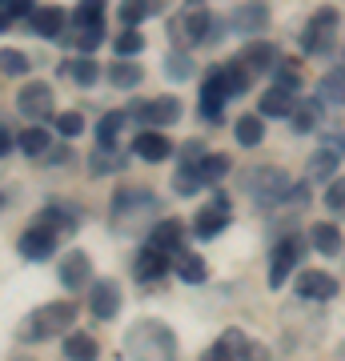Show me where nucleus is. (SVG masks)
I'll return each instance as SVG.
<instances>
[{
  "instance_id": "nucleus-1",
  "label": "nucleus",
  "mask_w": 345,
  "mask_h": 361,
  "mask_svg": "<svg viewBox=\"0 0 345 361\" xmlns=\"http://www.w3.org/2000/svg\"><path fill=\"white\" fill-rule=\"evenodd\" d=\"M157 213H161V201L153 189H121L109 205V225L121 237H141L145 225H157Z\"/></svg>"
},
{
  "instance_id": "nucleus-2",
  "label": "nucleus",
  "mask_w": 345,
  "mask_h": 361,
  "mask_svg": "<svg viewBox=\"0 0 345 361\" xmlns=\"http://www.w3.org/2000/svg\"><path fill=\"white\" fill-rule=\"evenodd\" d=\"M128 361H177V334L157 317H145L125 334Z\"/></svg>"
},
{
  "instance_id": "nucleus-3",
  "label": "nucleus",
  "mask_w": 345,
  "mask_h": 361,
  "mask_svg": "<svg viewBox=\"0 0 345 361\" xmlns=\"http://www.w3.org/2000/svg\"><path fill=\"white\" fill-rule=\"evenodd\" d=\"M73 322H77V305H73V301H49V305L32 310L25 322L16 325V337H20L25 345H37V341H44V337H52V334H68Z\"/></svg>"
},
{
  "instance_id": "nucleus-4",
  "label": "nucleus",
  "mask_w": 345,
  "mask_h": 361,
  "mask_svg": "<svg viewBox=\"0 0 345 361\" xmlns=\"http://www.w3.org/2000/svg\"><path fill=\"white\" fill-rule=\"evenodd\" d=\"M245 193L257 197L261 205H282L289 189H293V180L285 169H273V165H257V169H245Z\"/></svg>"
},
{
  "instance_id": "nucleus-5",
  "label": "nucleus",
  "mask_w": 345,
  "mask_h": 361,
  "mask_svg": "<svg viewBox=\"0 0 345 361\" xmlns=\"http://www.w3.org/2000/svg\"><path fill=\"white\" fill-rule=\"evenodd\" d=\"M337 28H341V13L337 8H317V13L309 16L305 32H301V49L309 52V56H325V52L337 44Z\"/></svg>"
},
{
  "instance_id": "nucleus-6",
  "label": "nucleus",
  "mask_w": 345,
  "mask_h": 361,
  "mask_svg": "<svg viewBox=\"0 0 345 361\" xmlns=\"http://www.w3.org/2000/svg\"><path fill=\"white\" fill-rule=\"evenodd\" d=\"M301 257H305V237H297V233L282 237V241L273 245V253H269V285L282 289V285L289 281V273L301 265Z\"/></svg>"
},
{
  "instance_id": "nucleus-7",
  "label": "nucleus",
  "mask_w": 345,
  "mask_h": 361,
  "mask_svg": "<svg viewBox=\"0 0 345 361\" xmlns=\"http://www.w3.org/2000/svg\"><path fill=\"white\" fill-rule=\"evenodd\" d=\"M249 77H253V73H249L241 61H233V65H217V68H209L201 92H213V97H221V101H229V97H237V92L249 89Z\"/></svg>"
},
{
  "instance_id": "nucleus-8",
  "label": "nucleus",
  "mask_w": 345,
  "mask_h": 361,
  "mask_svg": "<svg viewBox=\"0 0 345 361\" xmlns=\"http://www.w3.org/2000/svg\"><path fill=\"white\" fill-rule=\"evenodd\" d=\"M56 241H61V233L44 225V221H32L20 237H16V249H20V257L28 261H49L56 253Z\"/></svg>"
},
{
  "instance_id": "nucleus-9",
  "label": "nucleus",
  "mask_w": 345,
  "mask_h": 361,
  "mask_svg": "<svg viewBox=\"0 0 345 361\" xmlns=\"http://www.w3.org/2000/svg\"><path fill=\"white\" fill-rule=\"evenodd\" d=\"M128 116L149 125V129H165V125H177L181 121V101L177 97H153V101H145V104H128Z\"/></svg>"
},
{
  "instance_id": "nucleus-10",
  "label": "nucleus",
  "mask_w": 345,
  "mask_h": 361,
  "mask_svg": "<svg viewBox=\"0 0 345 361\" xmlns=\"http://www.w3.org/2000/svg\"><path fill=\"white\" fill-rule=\"evenodd\" d=\"M213 25H217V20H213V13L193 4L189 13H181V20H169V32H173L181 44H205V37L213 32Z\"/></svg>"
},
{
  "instance_id": "nucleus-11",
  "label": "nucleus",
  "mask_w": 345,
  "mask_h": 361,
  "mask_svg": "<svg viewBox=\"0 0 345 361\" xmlns=\"http://www.w3.org/2000/svg\"><path fill=\"white\" fill-rule=\"evenodd\" d=\"M16 113L28 121H44L52 113V89L44 80H28L25 89L16 92Z\"/></svg>"
},
{
  "instance_id": "nucleus-12",
  "label": "nucleus",
  "mask_w": 345,
  "mask_h": 361,
  "mask_svg": "<svg viewBox=\"0 0 345 361\" xmlns=\"http://www.w3.org/2000/svg\"><path fill=\"white\" fill-rule=\"evenodd\" d=\"M89 313L97 322H113L116 313H121V285L113 277H101V281H92L89 289Z\"/></svg>"
},
{
  "instance_id": "nucleus-13",
  "label": "nucleus",
  "mask_w": 345,
  "mask_h": 361,
  "mask_svg": "<svg viewBox=\"0 0 345 361\" xmlns=\"http://www.w3.org/2000/svg\"><path fill=\"white\" fill-rule=\"evenodd\" d=\"M265 25H269V4L265 0H249V4H241V8L229 16V28L237 32V37H257V32H265Z\"/></svg>"
},
{
  "instance_id": "nucleus-14",
  "label": "nucleus",
  "mask_w": 345,
  "mask_h": 361,
  "mask_svg": "<svg viewBox=\"0 0 345 361\" xmlns=\"http://www.w3.org/2000/svg\"><path fill=\"white\" fill-rule=\"evenodd\" d=\"M297 297L301 301H329V297H337V281L321 269H301L297 273Z\"/></svg>"
},
{
  "instance_id": "nucleus-15",
  "label": "nucleus",
  "mask_w": 345,
  "mask_h": 361,
  "mask_svg": "<svg viewBox=\"0 0 345 361\" xmlns=\"http://www.w3.org/2000/svg\"><path fill=\"white\" fill-rule=\"evenodd\" d=\"M169 257H173V253H165V249L145 245L141 253H137V261H133V273H137V281H161V277L169 273Z\"/></svg>"
},
{
  "instance_id": "nucleus-16",
  "label": "nucleus",
  "mask_w": 345,
  "mask_h": 361,
  "mask_svg": "<svg viewBox=\"0 0 345 361\" xmlns=\"http://www.w3.org/2000/svg\"><path fill=\"white\" fill-rule=\"evenodd\" d=\"M297 109V97L293 89H285V85H273V89L261 92V101H257V113L261 116H273V121H282V116H293Z\"/></svg>"
},
{
  "instance_id": "nucleus-17",
  "label": "nucleus",
  "mask_w": 345,
  "mask_h": 361,
  "mask_svg": "<svg viewBox=\"0 0 345 361\" xmlns=\"http://www.w3.org/2000/svg\"><path fill=\"white\" fill-rule=\"evenodd\" d=\"M89 281H92L89 253H80V249L64 253V257H61V285H64V289H80V285H89Z\"/></svg>"
},
{
  "instance_id": "nucleus-18",
  "label": "nucleus",
  "mask_w": 345,
  "mask_h": 361,
  "mask_svg": "<svg viewBox=\"0 0 345 361\" xmlns=\"http://www.w3.org/2000/svg\"><path fill=\"white\" fill-rule=\"evenodd\" d=\"M133 153L141 157V161H153L157 165V161H169V157H173V141L157 129H141L137 141H133Z\"/></svg>"
},
{
  "instance_id": "nucleus-19",
  "label": "nucleus",
  "mask_w": 345,
  "mask_h": 361,
  "mask_svg": "<svg viewBox=\"0 0 345 361\" xmlns=\"http://www.w3.org/2000/svg\"><path fill=\"white\" fill-rule=\"evenodd\" d=\"M221 341H225V349H229L237 361H269V345H261V341H253V337H245L241 329H225Z\"/></svg>"
},
{
  "instance_id": "nucleus-20",
  "label": "nucleus",
  "mask_w": 345,
  "mask_h": 361,
  "mask_svg": "<svg viewBox=\"0 0 345 361\" xmlns=\"http://www.w3.org/2000/svg\"><path fill=\"white\" fill-rule=\"evenodd\" d=\"M149 245L165 249V253H181V245H185V225L177 217L157 221L153 229H149Z\"/></svg>"
},
{
  "instance_id": "nucleus-21",
  "label": "nucleus",
  "mask_w": 345,
  "mask_h": 361,
  "mask_svg": "<svg viewBox=\"0 0 345 361\" xmlns=\"http://www.w3.org/2000/svg\"><path fill=\"white\" fill-rule=\"evenodd\" d=\"M253 77H261V73H269V68L277 65V49L269 44V40H253V44H245L241 49V56H237Z\"/></svg>"
},
{
  "instance_id": "nucleus-22",
  "label": "nucleus",
  "mask_w": 345,
  "mask_h": 361,
  "mask_svg": "<svg viewBox=\"0 0 345 361\" xmlns=\"http://www.w3.org/2000/svg\"><path fill=\"white\" fill-rule=\"evenodd\" d=\"M28 25H32V32H37V37H61L64 25H68V8H61V4L37 8V13L28 16Z\"/></svg>"
},
{
  "instance_id": "nucleus-23",
  "label": "nucleus",
  "mask_w": 345,
  "mask_h": 361,
  "mask_svg": "<svg viewBox=\"0 0 345 361\" xmlns=\"http://www.w3.org/2000/svg\"><path fill=\"white\" fill-rule=\"evenodd\" d=\"M37 221H44V225H52V229L61 233V237H68V233L80 225V209L77 205H68V201H52L44 213H40Z\"/></svg>"
},
{
  "instance_id": "nucleus-24",
  "label": "nucleus",
  "mask_w": 345,
  "mask_h": 361,
  "mask_svg": "<svg viewBox=\"0 0 345 361\" xmlns=\"http://www.w3.org/2000/svg\"><path fill=\"white\" fill-rule=\"evenodd\" d=\"M337 169H341V153H337V149H317V153L309 157L305 177L329 185V180H337Z\"/></svg>"
},
{
  "instance_id": "nucleus-25",
  "label": "nucleus",
  "mask_w": 345,
  "mask_h": 361,
  "mask_svg": "<svg viewBox=\"0 0 345 361\" xmlns=\"http://www.w3.org/2000/svg\"><path fill=\"white\" fill-rule=\"evenodd\" d=\"M225 229H229V209H221V205H209L193 217V233H197L201 241H209V237H217V233H225Z\"/></svg>"
},
{
  "instance_id": "nucleus-26",
  "label": "nucleus",
  "mask_w": 345,
  "mask_h": 361,
  "mask_svg": "<svg viewBox=\"0 0 345 361\" xmlns=\"http://www.w3.org/2000/svg\"><path fill=\"white\" fill-rule=\"evenodd\" d=\"M309 241L317 249L321 257H337L341 253V229L333 225V221H317L313 229H309Z\"/></svg>"
},
{
  "instance_id": "nucleus-27",
  "label": "nucleus",
  "mask_w": 345,
  "mask_h": 361,
  "mask_svg": "<svg viewBox=\"0 0 345 361\" xmlns=\"http://www.w3.org/2000/svg\"><path fill=\"white\" fill-rule=\"evenodd\" d=\"M233 133H237L241 149H257V145L265 141V116H261V113H245L241 121L233 125Z\"/></svg>"
},
{
  "instance_id": "nucleus-28",
  "label": "nucleus",
  "mask_w": 345,
  "mask_h": 361,
  "mask_svg": "<svg viewBox=\"0 0 345 361\" xmlns=\"http://www.w3.org/2000/svg\"><path fill=\"white\" fill-rule=\"evenodd\" d=\"M61 73H68V77H73V85H80V89H89V85H97V80H101V65L92 61L89 52H85V56H77V61H68Z\"/></svg>"
},
{
  "instance_id": "nucleus-29",
  "label": "nucleus",
  "mask_w": 345,
  "mask_h": 361,
  "mask_svg": "<svg viewBox=\"0 0 345 361\" xmlns=\"http://www.w3.org/2000/svg\"><path fill=\"white\" fill-rule=\"evenodd\" d=\"M64 357L68 361H97L101 357V345L89 334H68L64 337Z\"/></svg>"
},
{
  "instance_id": "nucleus-30",
  "label": "nucleus",
  "mask_w": 345,
  "mask_h": 361,
  "mask_svg": "<svg viewBox=\"0 0 345 361\" xmlns=\"http://www.w3.org/2000/svg\"><path fill=\"white\" fill-rule=\"evenodd\" d=\"M193 73H197V65H193L189 49H173L165 56V77L169 80H193Z\"/></svg>"
},
{
  "instance_id": "nucleus-31",
  "label": "nucleus",
  "mask_w": 345,
  "mask_h": 361,
  "mask_svg": "<svg viewBox=\"0 0 345 361\" xmlns=\"http://www.w3.org/2000/svg\"><path fill=\"white\" fill-rule=\"evenodd\" d=\"M121 165H125V157H116V149H113V145H97V153L89 157L92 177H109V173H116Z\"/></svg>"
},
{
  "instance_id": "nucleus-32",
  "label": "nucleus",
  "mask_w": 345,
  "mask_h": 361,
  "mask_svg": "<svg viewBox=\"0 0 345 361\" xmlns=\"http://www.w3.org/2000/svg\"><path fill=\"white\" fill-rule=\"evenodd\" d=\"M141 68L133 65V61H113V65H109V80H113V89H137V85H141Z\"/></svg>"
},
{
  "instance_id": "nucleus-33",
  "label": "nucleus",
  "mask_w": 345,
  "mask_h": 361,
  "mask_svg": "<svg viewBox=\"0 0 345 361\" xmlns=\"http://www.w3.org/2000/svg\"><path fill=\"white\" fill-rule=\"evenodd\" d=\"M157 8H153V0H121V8H116V16L125 20V28H137L141 20H149Z\"/></svg>"
},
{
  "instance_id": "nucleus-34",
  "label": "nucleus",
  "mask_w": 345,
  "mask_h": 361,
  "mask_svg": "<svg viewBox=\"0 0 345 361\" xmlns=\"http://www.w3.org/2000/svg\"><path fill=\"white\" fill-rule=\"evenodd\" d=\"M201 185H205L201 165H177V173H173V189H177L181 197H193Z\"/></svg>"
},
{
  "instance_id": "nucleus-35",
  "label": "nucleus",
  "mask_w": 345,
  "mask_h": 361,
  "mask_svg": "<svg viewBox=\"0 0 345 361\" xmlns=\"http://www.w3.org/2000/svg\"><path fill=\"white\" fill-rule=\"evenodd\" d=\"M177 277L189 285H201L209 277V269H205V261L197 253H177Z\"/></svg>"
},
{
  "instance_id": "nucleus-36",
  "label": "nucleus",
  "mask_w": 345,
  "mask_h": 361,
  "mask_svg": "<svg viewBox=\"0 0 345 361\" xmlns=\"http://www.w3.org/2000/svg\"><path fill=\"white\" fill-rule=\"evenodd\" d=\"M317 97L321 101H329V104H345V65L337 68V73H329V77H321Z\"/></svg>"
},
{
  "instance_id": "nucleus-37",
  "label": "nucleus",
  "mask_w": 345,
  "mask_h": 361,
  "mask_svg": "<svg viewBox=\"0 0 345 361\" xmlns=\"http://www.w3.org/2000/svg\"><path fill=\"white\" fill-rule=\"evenodd\" d=\"M20 153H28V157H44L49 153V129H40V125H32V129H25L20 133Z\"/></svg>"
},
{
  "instance_id": "nucleus-38",
  "label": "nucleus",
  "mask_w": 345,
  "mask_h": 361,
  "mask_svg": "<svg viewBox=\"0 0 345 361\" xmlns=\"http://www.w3.org/2000/svg\"><path fill=\"white\" fill-rule=\"evenodd\" d=\"M317 116H321V101H297L289 121H293L297 133H309V129H317Z\"/></svg>"
},
{
  "instance_id": "nucleus-39",
  "label": "nucleus",
  "mask_w": 345,
  "mask_h": 361,
  "mask_svg": "<svg viewBox=\"0 0 345 361\" xmlns=\"http://www.w3.org/2000/svg\"><path fill=\"white\" fill-rule=\"evenodd\" d=\"M68 40H73V49L77 52H92L104 40V25H77V32H73Z\"/></svg>"
},
{
  "instance_id": "nucleus-40",
  "label": "nucleus",
  "mask_w": 345,
  "mask_h": 361,
  "mask_svg": "<svg viewBox=\"0 0 345 361\" xmlns=\"http://www.w3.org/2000/svg\"><path fill=\"white\" fill-rule=\"evenodd\" d=\"M225 173H229V157H225V153H205V161H201L205 185H217V180H225Z\"/></svg>"
},
{
  "instance_id": "nucleus-41",
  "label": "nucleus",
  "mask_w": 345,
  "mask_h": 361,
  "mask_svg": "<svg viewBox=\"0 0 345 361\" xmlns=\"http://www.w3.org/2000/svg\"><path fill=\"white\" fill-rule=\"evenodd\" d=\"M52 129H56V137L73 141V137L85 133V116H80V113H56V116H52Z\"/></svg>"
},
{
  "instance_id": "nucleus-42",
  "label": "nucleus",
  "mask_w": 345,
  "mask_h": 361,
  "mask_svg": "<svg viewBox=\"0 0 345 361\" xmlns=\"http://www.w3.org/2000/svg\"><path fill=\"white\" fill-rule=\"evenodd\" d=\"M128 121V113H104L101 125H97V145H116V133Z\"/></svg>"
},
{
  "instance_id": "nucleus-43",
  "label": "nucleus",
  "mask_w": 345,
  "mask_h": 361,
  "mask_svg": "<svg viewBox=\"0 0 345 361\" xmlns=\"http://www.w3.org/2000/svg\"><path fill=\"white\" fill-rule=\"evenodd\" d=\"M113 49H116V56H137V52L145 49V37L137 32V28H125V32L113 40Z\"/></svg>"
},
{
  "instance_id": "nucleus-44",
  "label": "nucleus",
  "mask_w": 345,
  "mask_h": 361,
  "mask_svg": "<svg viewBox=\"0 0 345 361\" xmlns=\"http://www.w3.org/2000/svg\"><path fill=\"white\" fill-rule=\"evenodd\" d=\"M0 68H4V77H25L28 73V56L16 49H4L0 52Z\"/></svg>"
},
{
  "instance_id": "nucleus-45",
  "label": "nucleus",
  "mask_w": 345,
  "mask_h": 361,
  "mask_svg": "<svg viewBox=\"0 0 345 361\" xmlns=\"http://www.w3.org/2000/svg\"><path fill=\"white\" fill-rule=\"evenodd\" d=\"M277 85H285V89H301L305 85V77H301V65L297 61H277Z\"/></svg>"
},
{
  "instance_id": "nucleus-46",
  "label": "nucleus",
  "mask_w": 345,
  "mask_h": 361,
  "mask_svg": "<svg viewBox=\"0 0 345 361\" xmlns=\"http://www.w3.org/2000/svg\"><path fill=\"white\" fill-rule=\"evenodd\" d=\"M101 8H104V0H80V8L73 13V20L77 25H104Z\"/></svg>"
},
{
  "instance_id": "nucleus-47",
  "label": "nucleus",
  "mask_w": 345,
  "mask_h": 361,
  "mask_svg": "<svg viewBox=\"0 0 345 361\" xmlns=\"http://www.w3.org/2000/svg\"><path fill=\"white\" fill-rule=\"evenodd\" d=\"M221 116H225V101H221V97H213V92H201V121L217 125Z\"/></svg>"
},
{
  "instance_id": "nucleus-48",
  "label": "nucleus",
  "mask_w": 345,
  "mask_h": 361,
  "mask_svg": "<svg viewBox=\"0 0 345 361\" xmlns=\"http://www.w3.org/2000/svg\"><path fill=\"white\" fill-rule=\"evenodd\" d=\"M325 209H333V213H345V177L329 180V189H325Z\"/></svg>"
},
{
  "instance_id": "nucleus-49",
  "label": "nucleus",
  "mask_w": 345,
  "mask_h": 361,
  "mask_svg": "<svg viewBox=\"0 0 345 361\" xmlns=\"http://www.w3.org/2000/svg\"><path fill=\"white\" fill-rule=\"evenodd\" d=\"M28 8H37V0H4V28L13 25L16 16H32Z\"/></svg>"
},
{
  "instance_id": "nucleus-50",
  "label": "nucleus",
  "mask_w": 345,
  "mask_h": 361,
  "mask_svg": "<svg viewBox=\"0 0 345 361\" xmlns=\"http://www.w3.org/2000/svg\"><path fill=\"white\" fill-rule=\"evenodd\" d=\"M201 361H237V357L225 349V341H217L213 349H205V353H201Z\"/></svg>"
},
{
  "instance_id": "nucleus-51",
  "label": "nucleus",
  "mask_w": 345,
  "mask_h": 361,
  "mask_svg": "<svg viewBox=\"0 0 345 361\" xmlns=\"http://www.w3.org/2000/svg\"><path fill=\"white\" fill-rule=\"evenodd\" d=\"M13 141H20V137H13V129H4V137H0V149H4V153H13Z\"/></svg>"
},
{
  "instance_id": "nucleus-52",
  "label": "nucleus",
  "mask_w": 345,
  "mask_h": 361,
  "mask_svg": "<svg viewBox=\"0 0 345 361\" xmlns=\"http://www.w3.org/2000/svg\"><path fill=\"white\" fill-rule=\"evenodd\" d=\"M153 8H169V0H153Z\"/></svg>"
},
{
  "instance_id": "nucleus-53",
  "label": "nucleus",
  "mask_w": 345,
  "mask_h": 361,
  "mask_svg": "<svg viewBox=\"0 0 345 361\" xmlns=\"http://www.w3.org/2000/svg\"><path fill=\"white\" fill-rule=\"evenodd\" d=\"M337 353H341V361H345V341H341V349H337Z\"/></svg>"
},
{
  "instance_id": "nucleus-54",
  "label": "nucleus",
  "mask_w": 345,
  "mask_h": 361,
  "mask_svg": "<svg viewBox=\"0 0 345 361\" xmlns=\"http://www.w3.org/2000/svg\"><path fill=\"white\" fill-rule=\"evenodd\" d=\"M13 361H32V357H13Z\"/></svg>"
},
{
  "instance_id": "nucleus-55",
  "label": "nucleus",
  "mask_w": 345,
  "mask_h": 361,
  "mask_svg": "<svg viewBox=\"0 0 345 361\" xmlns=\"http://www.w3.org/2000/svg\"><path fill=\"white\" fill-rule=\"evenodd\" d=\"M341 65H345V49H341Z\"/></svg>"
}]
</instances>
